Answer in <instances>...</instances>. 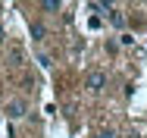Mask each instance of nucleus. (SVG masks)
I'll return each mask as SVG.
<instances>
[{
	"label": "nucleus",
	"instance_id": "obj_1",
	"mask_svg": "<svg viewBox=\"0 0 147 138\" xmlns=\"http://www.w3.org/2000/svg\"><path fill=\"white\" fill-rule=\"evenodd\" d=\"M85 88L94 91V94L103 91V88H107V69H91L88 75H85Z\"/></svg>",
	"mask_w": 147,
	"mask_h": 138
},
{
	"label": "nucleus",
	"instance_id": "obj_2",
	"mask_svg": "<svg viewBox=\"0 0 147 138\" xmlns=\"http://www.w3.org/2000/svg\"><path fill=\"white\" fill-rule=\"evenodd\" d=\"M6 116H13V119L25 116V104H22V101H9V104H6Z\"/></svg>",
	"mask_w": 147,
	"mask_h": 138
},
{
	"label": "nucleus",
	"instance_id": "obj_3",
	"mask_svg": "<svg viewBox=\"0 0 147 138\" xmlns=\"http://www.w3.org/2000/svg\"><path fill=\"white\" fill-rule=\"evenodd\" d=\"M31 38H34V41H44V38H47V25H44L41 19L31 22Z\"/></svg>",
	"mask_w": 147,
	"mask_h": 138
},
{
	"label": "nucleus",
	"instance_id": "obj_4",
	"mask_svg": "<svg viewBox=\"0 0 147 138\" xmlns=\"http://www.w3.org/2000/svg\"><path fill=\"white\" fill-rule=\"evenodd\" d=\"M41 10H44V13H59V10H63V3H59V0H44V3H41Z\"/></svg>",
	"mask_w": 147,
	"mask_h": 138
},
{
	"label": "nucleus",
	"instance_id": "obj_5",
	"mask_svg": "<svg viewBox=\"0 0 147 138\" xmlns=\"http://www.w3.org/2000/svg\"><path fill=\"white\" fill-rule=\"evenodd\" d=\"M38 63H41V66H53V56H50V54H44V50H41V54H38Z\"/></svg>",
	"mask_w": 147,
	"mask_h": 138
},
{
	"label": "nucleus",
	"instance_id": "obj_6",
	"mask_svg": "<svg viewBox=\"0 0 147 138\" xmlns=\"http://www.w3.org/2000/svg\"><path fill=\"white\" fill-rule=\"evenodd\" d=\"M110 22H113L116 28H122V22H125V19H122V13H116V10H113V13H110Z\"/></svg>",
	"mask_w": 147,
	"mask_h": 138
},
{
	"label": "nucleus",
	"instance_id": "obj_7",
	"mask_svg": "<svg viewBox=\"0 0 147 138\" xmlns=\"http://www.w3.org/2000/svg\"><path fill=\"white\" fill-rule=\"evenodd\" d=\"M94 138H116L113 132H100V135H94Z\"/></svg>",
	"mask_w": 147,
	"mask_h": 138
},
{
	"label": "nucleus",
	"instance_id": "obj_8",
	"mask_svg": "<svg viewBox=\"0 0 147 138\" xmlns=\"http://www.w3.org/2000/svg\"><path fill=\"white\" fill-rule=\"evenodd\" d=\"M0 41H3V28H0Z\"/></svg>",
	"mask_w": 147,
	"mask_h": 138
}]
</instances>
